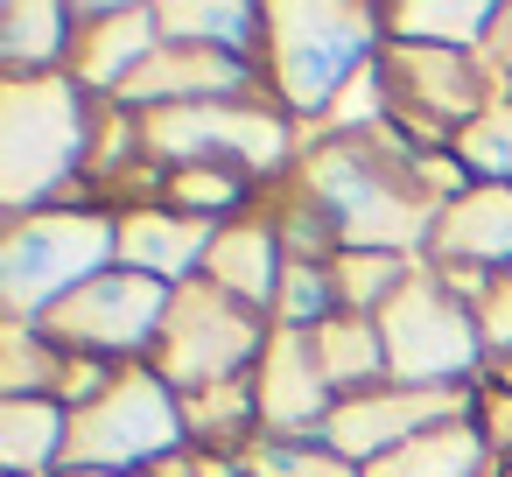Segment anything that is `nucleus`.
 Segmentation results:
<instances>
[{
	"label": "nucleus",
	"mask_w": 512,
	"mask_h": 477,
	"mask_svg": "<svg viewBox=\"0 0 512 477\" xmlns=\"http://www.w3.org/2000/svg\"><path fill=\"white\" fill-rule=\"evenodd\" d=\"M421 148L386 120L372 134H323L302 148L295 162V197H309L330 225L344 253H428L435 232V204L414 176Z\"/></svg>",
	"instance_id": "f257e3e1"
},
{
	"label": "nucleus",
	"mask_w": 512,
	"mask_h": 477,
	"mask_svg": "<svg viewBox=\"0 0 512 477\" xmlns=\"http://www.w3.org/2000/svg\"><path fill=\"white\" fill-rule=\"evenodd\" d=\"M92 120L99 99L78 78H0V204L8 218L92 204Z\"/></svg>",
	"instance_id": "f03ea898"
},
{
	"label": "nucleus",
	"mask_w": 512,
	"mask_h": 477,
	"mask_svg": "<svg viewBox=\"0 0 512 477\" xmlns=\"http://www.w3.org/2000/svg\"><path fill=\"white\" fill-rule=\"evenodd\" d=\"M386 50V8H330V0H288L267 8V92L295 127H330L337 99L358 71H372Z\"/></svg>",
	"instance_id": "7ed1b4c3"
},
{
	"label": "nucleus",
	"mask_w": 512,
	"mask_h": 477,
	"mask_svg": "<svg viewBox=\"0 0 512 477\" xmlns=\"http://www.w3.org/2000/svg\"><path fill=\"white\" fill-rule=\"evenodd\" d=\"M113 267H120V211L106 204H57L36 218H8L0 309H8V323H43L57 302H71Z\"/></svg>",
	"instance_id": "20e7f679"
},
{
	"label": "nucleus",
	"mask_w": 512,
	"mask_h": 477,
	"mask_svg": "<svg viewBox=\"0 0 512 477\" xmlns=\"http://www.w3.org/2000/svg\"><path fill=\"white\" fill-rule=\"evenodd\" d=\"M379 337H386V372L393 386H421V393H463L484 386L491 351L477 330V309L463 295H449V281L421 260V274L379 309Z\"/></svg>",
	"instance_id": "39448f33"
},
{
	"label": "nucleus",
	"mask_w": 512,
	"mask_h": 477,
	"mask_svg": "<svg viewBox=\"0 0 512 477\" xmlns=\"http://www.w3.org/2000/svg\"><path fill=\"white\" fill-rule=\"evenodd\" d=\"M176 456H190V421L155 365H120V379L71 421V470L148 477Z\"/></svg>",
	"instance_id": "423d86ee"
},
{
	"label": "nucleus",
	"mask_w": 512,
	"mask_h": 477,
	"mask_svg": "<svg viewBox=\"0 0 512 477\" xmlns=\"http://www.w3.org/2000/svg\"><path fill=\"white\" fill-rule=\"evenodd\" d=\"M267 344H274V323H267L260 309L232 302V295L211 288V281H190V288H176L169 330H162V344H155L148 365H155V372L176 386V400H183V393H204V386H225V379L260 372Z\"/></svg>",
	"instance_id": "0eeeda50"
},
{
	"label": "nucleus",
	"mask_w": 512,
	"mask_h": 477,
	"mask_svg": "<svg viewBox=\"0 0 512 477\" xmlns=\"http://www.w3.org/2000/svg\"><path fill=\"white\" fill-rule=\"evenodd\" d=\"M169 309H176V288L134 274V267H113L99 274L92 288H78L71 302H57L36 330L50 344H64L71 358H106V365H148L162 330H169Z\"/></svg>",
	"instance_id": "6e6552de"
},
{
	"label": "nucleus",
	"mask_w": 512,
	"mask_h": 477,
	"mask_svg": "<svg viewBox=\"0 0 512 477\" xmlns=\"http://www.w3.org/2000/svg\"><path fill=\"white\" fill-rule=\"evenodd\" d=\"M477 393L484 386H463V393H421V386H379V393H358V400H337V414H330V428H323V442L344 456V463H358V470H372L379 456H393V449H407L414 435H428V428H442V421H470L477 414Z\"/></svg>",
	"instance_id": "1a4fd4ad"
},
{
	"label": "nucleus",
	"mask_w": 512,
	"mask_h": 477,
	"mask_svg": "<svg viewBox=\"0 0 512 477\" xmlns=\"http://www.w3.org/2000/svg\"><path fill=\"white\" fill-rule=\"evenodd\" d=\"M253 386H260V435H274V442H323V428L337 414V393H330V379L316 365V344L302 330H274Z\"/></svg>",
	"instance_id": "9d476101"
},
{
	"label": "nucleus",
	"mask_w": 512,
	"mask_h": 477,
	"mask_svg": "<svg viewBox=\"0 0 512 477\" xmlns=\"http://www.w3.org/2000/svg\"><path fill=\"white\" fill-rule=\"evenodd\" d=\"M421 260L428 267H470V274L512 281V190L505 183H470L456 204H442Z\"/></svg>",
	"instance_id": "9b49d317"
},
{
	"label": "nucleus",
	"mask_w": 512,
	"mask_h": 477,
	"mask_svg": "<svg viewBox=\"0 0 512 477\" xmlns=\"http://www.w3.org/2000/svg\"><path fill=\"white\" fill-rule=\"evenodd\" d=\"M162 50V22L155 8H78V57H71V78L92 92V99H120L148 57Z\"/></svg>",
	"instance_id": "f8f14e48"
},
{
	"label": "nucleus",
	"mask_w": 512,
	"mask_h": 477,
	"mask_svg": "<svg viewBox=\"0 0 512 477\" xmlns=\"http://www.w3.org/2000/svg\"><path fill=\"white\" fill-rule=\"evenodd\" d=\"M211 246H218V225L183 218V211H169V204H134V211H120V267H134V274H148V281H162V288L204 281Z\"/></svg>",
	"instance_id": "ddd939ff"
},
{
	"label": "nucleus",
	"mask_w": 512,
	"mask_h": 477,
	"mask_svg": "<svg viewBox=\"0 0 512 477\" xmlns=\"http://www.w3.org/2000/svg\"><path fill=\"white\" fill-rule=\"evenodd\" d=\"M281 274H288V246H281V225H274L267 211L225 225L218 246H211V267H204L211 288H225L232 302H246V309H260V316H274Z\"/></svg>",
	"instance_id": "4468645a"
},
{
	"label": "nucleus",
	"mask_w": 512,
	"mask_h": 477,
	"mask_svg": "<svg viewBox=\"0 0 512 477\" xmlns=\"http://www.w3.org/2000/svg\"><path fill=\"white\" fill-rule=\"evenodd\" d=\"M78 8L57 0H8L0 8V78H71Z\"/></svg>",
	"instance_id": "2eb2a0df"
},
{
	"label": "nucleus",
	"mask_w": 512,
	"mask_h": 477,
	"mask_svg": "<svg viewBox=\"0 0 512 477\" xmlns=\"http://www.w3.org/2000/svg\"><path fill=\"white\" fill-rule=\"evenodd\" d=\"M155 22H162V43L218 50L239 64H260L267 50V8H246V0H162Z\"/></svg>",
	"instance_id": "dca6fc26"
},
{
	"label": "nucleus",
	"mask_w": 512,
	"mask_h": 477,
	"mask_svg": "<svg viewBox=\"0 0 512 477\" xmlns=\"http://www.w3.org/2000/svg\"><path fill=\"white\" fill-rule=\"evenodd\" d=\"M71 407L64 400H0V470L64 477L71 470Z\"/></svg>",
	"instance_id": "f3484780"
},
{
	"label": "nucleus",
	"mask_w": 512,
	"mask_h": 477,
	"mask_svg": "<svg viewBox=\"0 0 512 477\" xmlns=\"http://www.w3.org/2000/svg\"><path fill=\"white\" fill-rule=\"evenodd\" d=\"M491 29H498V0H393L386 8V43H407V50L477 57Z\"/></svg>",
	"instance_id": "a211bd4d"
},
{
	"label": "nucleus",
	"mask_w": 512,
	"mask_h": 477,
	"mask_svg": "<svg viewBox=\"0 0 512 477\" xmlns=\"http://www.w3.org/2000/svg\"><path fill=\"white\" fill-rule=\"evenodd\" d=\"M309 344H316V365H323V379H330L337 400H358V393L393 386L379 316H330L323 330H309Z\"/></svg>",
	"instance_id": "6ab92c4d"
},
{
	"label": "nucleus",
	"mask_w": 512,
	"mask_h": 477,
	"mask_svg": "<svg viewBox=\"0 0 512 477\" xmlns=\"http://www.w3.org/2000/svg\"><path fill=\"white\" fill-rule=\"evenodd\" d=\"M365 477H498V456H491V442L470 414V421H442V428L414 435L407 449L379 456Z\"/></svg>",
	"instance_id": "aec40b11"
},
{
	"label": "nucleus",
	"mask_w": 512,
	"mask_h": 477,
	"mask_svg": "<svg viewBox=\"0 0 512 477\" xmlns=\"http://www.w3.org/2000/svg\"><path fill=\"white\" fill-rule=\"evenodd\" d=\"M253 176H239V169H162V197L155 204H169V211H183V218H204V225H239V218H253Z\"/></svg>",
	"instance_id": "412c9836"
},
{
	"label": "nucleus",
	"mask_w": 512,
	"mask_h": 477,
	"mask_svg": "<svg viewBox=\"0 0 512 477\" xmlns=\"http://www.w3.org/2000/svg\"><path fill=\"white\" fill-rule=\"evenodd\" d=\"M71 351L50 344L36 323H8V358H0V393L8 400H57Z\"/></svg>",
	"instance_id": "4be33fe9"
},
{
	"label": "nucleus",
	"mask_w": 512,
	"mask_h": 477,
	"mask_svg": "<svg viewBox=\"0 0 512 477\" xmlns=\"http://www.w3.org/2000/svg\"><path fill=\"white\" fill-rule=\"evenodd\" d=\"M414 274H421L414 253H337V302L344 316H379Z\"/></svg>",
	"instance_id": "5701e85b"
},
{
	"label": "nucleus",
	"mask_w": 512,
	"mask_h": 477,
	"mask_svg": "<svg viewBox=\"0 0 512 477\" xmlns=\"http://www.w3.org/2000/svg\"><path fill=\"white\" fill-rule=\"evenodd\" d=\"M330 316H344V302H337V260H288V274H281V295H274V330H323Z\"/></svg>",
	"instance_id": "b1692460"
},
{
	"label": "nucleus",
	"mask_w": 512,
	"mask_h": 477,
	"mask_svg": "<svg viewBox=\"0 0 512 477\" xmlns=\"http://www.w3.org/2000/svg\"><path fill=\"white\" fill-rule=\"evenodd\" d=\"M456 162L477 183H505L512 190V92H498L463 134H456Z\"/></svg>",
	"instance_id": "393cba45"
},
{
	"label": "nucleus",
	"mask_w": 512,
	"mask_h": 477,
	"mask_svg": "<svg viewBox=\"0 0 512 477\" xmlns=\"http://www.w3.org/2000/svg\"><path fill=\"white\" fill-rule=\"evenodd\" d=\"M239 470H246V477H365V470L344 463L330 442H274V435H260V442L239 456Z\"/></svg>",
	"instance_id": "a878e982"
},
{
	"label": "nucleus",
	"mask_w": 512,
	"mask_h": 477,
	"mask_svg": "<svg viewBox=\"0 0 512 477\" xmlns=\"http://www.w3.org/2000/svg\"><path fill=\"white\" fill-rule=\"evenodd\" d=\"M477 428H484L491 456L512 463V393H505V386H484V393H477Z\"/></svg>",
	"instance_id": "bb28decb"
},
{
	"label": "nucleus",
	"mask_w": 512,
	"mask_h": 477,
	"mask_svg": "<svg viewBox=\"0 0 512 477\" xmlns=\"http://www.w3.org/2000/svg\"><path fill=\"white\" fill-rule=\"evenodd\" d=\"M477 64L491 71L498 92H512V8H498V29H491V43L477 50Z\"/></svg>",
	"instance_id": "cd10ccee"
},
{
	"label": "nucleus",
	"mask_w": 512,
	"mask_h": 477,
	"mask_svg": "<svg viewBox=\"0 0 512 477\" xmlns=\"http://www.w3.org/2000/svg\"><path fill=\"white\" fill-rule=\"evenodd\" d=\"M148 477H197V470H190V456H176V463H162V470H148Z\"/></svg>",
	"instance_id": "c85d7f7f"
},
{
	"label": "nucleus",
	"mask_w": 512,
	"mask_h": 477,
	"mask_svg": "<svg viewBox=\"0 0 512 477\" xmlns=\"http://www.w3.org/2000/svg\"><path fill=\"white\" fill-rule=\"evenodd\" d=\"M484 386H505V393H512V358H505V365H491V372H484Z\"/></svg>",
	"instance_id": "c756f323"
},
{
	"label": "nucleus",
	"mask_w": 512,
	"mask_h": 477,
	"mask_svg": "<svg viewBox=\"0 0 512 477\" xmlns=\"http://www.w3.org/2000/svg\"><path fill=\"white\" fill-rule=\"evenodd\" d=\"M64 477H99V470H64Z\"/></svg>",
	"instance_id": "7c9ffc66"
},
{
	"label": "nucleus",
	"mask_w": 512,
	"mask_h": 477,
	"mask_svg": "<svg viewBox=\"0 0 512 477\" xmlns=\"http://www.w3.org/2000/svg\"><path fill=\"white\" fill-rule=\"evenodd\" d=\"M498 477H512V463H498Z\"/></svg>",
	"instance_id": "2f4dec72"
}]
</instances>
